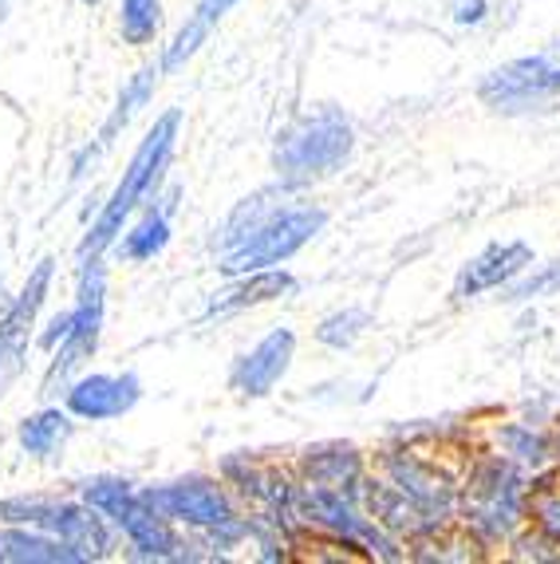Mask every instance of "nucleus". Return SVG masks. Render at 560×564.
<instances>
[{"mask_svg": "<svg viewBox=\"0 0 560 564\" xmlns=\"http://www.w3.org/2000/svg\"><path fill=\"white\" fill-rule=\"evenodd\" d=\"M327 226V209L297 198V189L277 182L241 198L217 229V273L241 276L284 264Z\"/></svg>", "mask_w": 560, "mask_h": 564, "instance_id": "1", "label": "nucleus"}, {"mask_svg": "<svg viewBox=\"0 0 560 564\" xmlns=\"http://www.w3.org/2000/svg\"><path fill=\"white\" fill-rule=\"evenodd\" d=\"M177 139H182V111L170 107L154 119L142 142L134 147L131 162L122 170V178L115 182V189L107 194L104 209L95 214L91 229L84 234L79 241V257H104L111 253V245L119 241V234L127 229L134 214L147 206L154 194H159L162 178H166L170 162H174V151H177Z\"/></svg>", "mask_w": 560, "mask_h": 564, "instance_id": "2", "label": "nucleus"}, {"mask_svg": "<svg viewBox=\"0 0 560 564\" xmlns=\"http://www.w3.org/2000/svg\"><path fill=\"white\" fill-rule=\"evenodd\" d=\"M355 151V127L340 107L316 104L292 115L272 139V170L277 182L300 189L324 182L344 170Z\"/></svg>", "mask_w": 560, "mask_h": 564, "instance_id": "3", "label": "nucleus"}, {"mask_svg": "<svg viewBox=\"0 0 560 564\" xmlns=\"http://www.w3.org/2000/svg\"><path fill=\"white\" fill-rule=\"evenodd\" d=\"M72 324L67 336L52 348L47 371L40 379V395H64V387L72 383L87 367V359L99 351L107 324V264L104 257H79V281H75V301H72Z\"/></svg>", "mask_w": 560, "mask_h": 564, "instance_id": "4", "label": "nucleus"}, {"mask_svg": "<svg viewBox=\"0 0 560 564\" xmlns=\"http://www.w3.org/2000/svg\"><path fill=\"white\" fill-rule=\"evenodd\" d=\"M0 521L4 525L44 529V533L67 541L84 561H104L119 541V529L99 509L87 506L84 498L64 501L47 498V494H12V498H0Z\"/></svg>", "mask_w": 560, "mask_h": 564, "instance_id": "5", "label": "nucleus"}, {"mask_svg": "<svg viewBox=\"0 0 560 564\" xmlns=\"http://www.w3.org/2000/svg\"><path fill=\"white\" fill-rule=\"evenodd\" d=\"M142 498L159 509V513H166L174 525H186L206 536L209 549H234L249 536V525H245V518L234 509L229 494L214 478H202V474L162 481V486H147Z\"/></svg>", "mask_w": 560, "mask_h": 564, "instance_id": "6", "label": "nucleus"}, {"mask_svg": "<svg viewBox=\"0 0 560 564\" xmlns=\"http://www.w3.org/2000/svg\"><path fill=\"white\" fill-rule=\"evenodd\" d=\"M462 513L477 545L509 541L525 513V481L514 458H482L462 489Z\"/></svg>", "mask_w": 560, "mask_h": 564, "instance_id": "7", "label": "nucleus"}, {"mask_svg": "<svg viewBox=\"0 0 560 564\" xmlns=\"http://www.w3.org/2000/svg\"><path fill=\"white\" fill-rule=\"evenodd\" d=\"M477 99L497 115L525 119V115H545L560 107V44L541 47L532 56H517L509 64L494 67L482 84Z\"/></svg>", "mask_w": 560, "mask_h": 564, "instance_id": "8", "label": "nucleus"}, {"mask_svg": "<svg viewBox=\"0 0 560 564\" xmlns=\"http://www.w3.org/2000/svg\"><path fill=\"white\" fill-rule=\"evenodd\" d=\"M52 276H56V261L44 257L29 273L24 289L12 296L4 316H0V395L9 391V383H17L24 364H29V344L36 336L40 308H44L47 292H52Z\"/></svg>", "mask_w": 560, "mask_h": 564, "instance_id": "9", "label": "nucleus"}, {"mask_svg": "<svg viewBox=\"0 0 560 564\" xmlns=\"http://www.w3.org/2000/svg\"><path fill=\"white\" fill-rule=\"evenodd\" d=\"M142 403V379L134 371H79L64 387V406L79 423H111Z\"/></svg>", "mask_w": 560, "mask_h": 564, "instance_id": "10", "label": "nucleus"}, {"mask_svg": "<svg viewBox=\"0 0 560 564\" xmlns=\"http://www.w3.org/2000/svg\"><path fill=\"white\" fill-rule=\"evenodd\" d=\"M292 359H297V332L292 328H272L269 336H261L249 351L234 359L229 367V391L241 399H265L277 391V383L289 376Z\"/></svg>", "mask_w": 560, "mask_h": 564, "instance_id": "11", "label": "nucleus"}, {"mask_svg": "<svg viewBox=\"0 0 560 564\" xmlns=\"http://www.w3.org/2000/svg\"><path fill=\"white\" fill-rule=\"evenodd\" d=\"M111 525L119 529V536L131 545L134 556H142V561H186V556H194L190 553L194 545H186V536L177 533L174 521L142 498V489L131 506H122L119 513H115Z\"/></svg>", "mask_w": 560, "mask_h": 564, "instance_id": "12", "label": "nucleus"}, {"mask_svg": "<svg viewBox=\"0 0 560 564\" xmlns=\"http://www.w3.org/2000/svg\"><path fill=\"white\" fill-rule=\"evenodd\" d=\"M532 264H537V257H532L529 241H521V237H514V241H494L457 269L454 296L457 301H470V296H482V292L509 289L517 276L529 273Z\"/></svg>", "mask_w": 560, "mask_h": 564, "instance_id": "13", "label": "nucleus"}, {"mask_svg": "<svg viewBox=\"0 0 560 564\" xmlns=\"http://www.w3.org/2000/svg\"><path fill=\"white\" fill-rule=\"evenodd\" d=\"M159 76H162V64H147V67H139V72H134V76L127 79V84H122L119 99H115L111 115L104 119L99 134H95V139L87 142L84 151L75 154V162H72V178L75 182L84 178L87 170H91L95 162L104 159L107 151H111L115 142H119V134L134 122V115H139L142 107L150 104V95H154V87H159Z\"/></svg>", "mask_w": 560, "mask_h": 564, "instance_id": "14", "label": "nucleus"}, {"mask_svg": "<svg viewBox=\"0 0 560 564\" xmlns=\"http://www.w3.org/2000/svg\"><path fill=\"white\" fill-rule=\"evenodd\" d=\"M297 292V276L289 269H257V273H241V276H229V284L217 292H209L206 312H202V321H222V316H237V312H249V308H261V304L272 301H284Z\"/></svg>", "mask_w": 560, "mask_h": 564, "instance_id": "15", "label": "nucleus"}, {"mask_svg": "<svg viewBox=\"0 0 560 564\" xmlns=\"http://www.w3.org/2000/svg\"><path fill=\"white\" fill-rule=\"evenodd\" d=\"M387 470H391V486H399L422 513H430L434 521H446L457 506V494L450 486L446 474H439L430 462L414 458V454H391L387 458Z\"/></svg>", "mask_w": 560, "mask_h": 564, "instance_id": "16", "label": "nucleus"}, {"mask_svg": "<svg viewBox=\"0 0 560 564\" xmlns=\"http://www.w3.org/2000/svg\"><path fill=\"white\" fill-rule=\"evenodd\" d=\"M170 217H174V189H170V198H159V194H154V198L127 221V229H122L119 241H115L111 249L131 264L154 261V257L170 245Z\"/></svg>", "mask_w": 560, "mask_h": 564, "instance_id": "17", "label": "nucleus"}, {"mask_svg": "<svg viewBox=\"0 0 560 564\" xmlns=\"http://www.w3.org/2000/svg\"><path fill=\"white\" fill-rule=\"evenodd\" d=\"M300 470H304L309 486L340 489V494L355 498V494H359V481H364V458L347 443H320L300 454Z\"/></svg>", "mask_w": 560, "mask_h": 564, "instance_id": "18", "label": "nucleus"}, {"mask_svg": "<svg viewBox=\"0 0 560 564\" xmlns=\"http://www.w3.org/2000/svg\"><path fill=\"white\" fill-rule=\"evenodd\" d=\"M234 4L237 0H197L194 12L186 17V24H182V29L174 32V40L162 47V59H159L162 76H170V72H177V67H186L190 59L197 56V47L214 36L217 24L234 12Z\"/></svg>", "mask_w": 560, "mask_h": 564, "instance_id": "19", "label": "nucleus"}, {"mask_svg": "<svg viewBox=\"0 0 560 564\" xmlns=\"http://www.w3.org/2000/svg\"><path fill=\"white\" fill-rule=\"evenodd\" d=\"M0 564H84L67 541L29 525L0 529Z\"/></svg>", "mask_w": 560, "mask_h": 564, "instance_id": "20", "label": "nucleus"}, {"mask_svg": "<svg viewBox=\"0 0 560 564\" xmlns=\"http://www.w3.org/2000/svg\"><path fill=\"white\" fill-rule=\"evenodd\" d=\"M72 431H75V419L67 414V406H40L36 414L20 419L17 443H20V451L29 454V458L52 462V458H60V454H64Z\"/></svg>", "mask_w": 560, "mask_h": 564, "instance_id": "21", "label": "nucleus"}, {"mask_svg": "<svg viewBox=\"0 0 560 564\" xmlns=\"http://www.w3.org/2000/svg\"><path fill=\"white\" fill-rule=\"evenodd\" d=\"M525 518L537 533H545L552 545H560V466L537 474L525 486Z\"/></svg>", "mask_w": 560, "mask_h": 564, "instance_id": "22", "label": "nucleus"}, {"mask_svg": "<svg viewBox=\"0 0 560 564\" xmlns=\"http://www.w3.org/2000/svg\"><path fill=\"white\" fill-rule=\"evenodd\" d=\"M75 489H79V498L91 509H99L107 521H111L122 506H131V501L139 498V486H134L131 478H119V474H95V478H84Z\"/></svg>", "mask_w": 560, "mask_h": 564, "instance_id": "23", "label": "nucleus"}, {"mask_svg": "<svg viewBox=\"0 0 560 564\" xmlns=\"http://www.w3.org/2000/svg\"><path fill=\"white\" fill-rule=\"evenodd\" d=\"M162 29V0H119V36L122 44L147 47Z\"/></svg>", "mask_w": 560, "mask_h": 564, "instance_id": "24", "label": "nucleus"}, {"mask_svg": "<svg viewBox=\"0 0 560 564\" xmlns=\"http://www.w3.org/2000/svg\"><path fill=\"white\" fill-rule=\"evenodd\" d=\"M367 328H371V312L367 308L327 312L324 321L316 324V344H324V348H332V351H347L367 336Z\"/></svg>", "mask_w": 560, "mask_h": 564, "instance_id": "25", "label": "nucleus"}, {"mask_svg": "<svg viewBox=\"0 0 560 564\" xmlns=\"http://www.w3.org/2000/svg\"><path fill=\"white\" fill-rule=\"evenodd\" d=\"M497 443H502V454L514 462H525V466H541L549 458V438L541 431H532L525 423H509L497 431Z\"/></svg>", "mask_w": 560, "mask_h": 564, "instance_id": "26", "label": "nucleus"}, {"mask_svg": "<svg viewBox=\"0 0 560 564\" xmlns=\"http://www.w3.org/2000/svg\"><path fill=\"white\" fill-rule=\"evenodd\" d=\"M552 292H560V257L549 264H532L529 273L517 276V281L505 289V301L529 304V301H541V296H552Z\"/></svg>", "mask_w": 560, "mask_h": 564, "instance_id": "27", "label": "nucleus"}, {"mask_svg": "<svg viewBox=\"0 0 560 564\" xmlns=\"http://www.w3.org/2000/svg\"><path fill=\"white\" fill-rule=\"evenodd\" d=\"M489 12L486 0H454V24H462V29H474V24H482Z\"/></svg>", "mask_w": 560, "mask_h": 564, "instance_id": "28", "label": "nucleus"}, {"mask_svg": "<svg viewBox=\"0 0 560 564\" xmlns=\"http://www.w3.org/2000/svg\"><path fill=\"white\" fill-rule=\"evenodd\" d=\"M79 4H87V9H99V4H104V0H79Z\"/></svg>", "mask_w": 560, "mask_h": 564, "instance_id": "29", "label": "nucleus"}, {"mask_svg": "<svg viewBox=\"0 0 560 564\" xmlns=\"http://www.w3.org/2000/svg\"><path fill=\"white\" fill-rule=\"evenodd\" d=\"M0 20H4V0H0Z\"/></svg>", "mask_w": 560, "mask_h": 564, "instance_id": "30", "label": "nucleus"}, {"mask_svg": "<svg viewBox=\"0 0 560 564\" xmlns=\"http://www.w3.org/2000/svg\"><path fill=\"white\" fill-rule=\"evenodd\" d=\"M557 451H560V438H557Z\"/></svg>", "mask_w": 560, "mask_h": 564, "instance_id": "31", "label": "nucleus"}]
</instances>
